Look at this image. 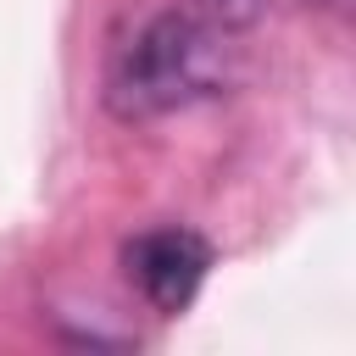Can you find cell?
Returning <instances> with one entry per match:
<instances>
[{
	"mask_svg": "<svg viewBox=\"0 0 356 356\" xmlns=\"http://www.w3.org/2000/svg\"><path fill=\"white\" fill-rule=\"evenodd\" d=\"M217 83H222L217 22L189 11H161L128 44H117L106 67V106L122 122H145V117H167L178 106L206 100Z\"/></svg>",
	"mask_w": 356,
	"mask_h": 356,
	"instance_id": "6da1fadb",
	"label": "cell"
},
{
	"mask_svg": "<svg viewBox=\"0 0 356 356\" xmlns=\"http://www.w3.org/2000/svg\"><path fill=\"white\" fill-rule=\"evenodd\" d=\"M206 267H211V245L195 234V228H150L139 239L122 245V273L128 284L167 317H178L200 284H206Z\"/></svg>",
	"mask_w": 356,
	"mask_h": 356,
	"instance_id": "7a4b0ae2",
	"label": "cell"
},
{
	"mask_svg": "<svg viewBox=\"0 0 356 356\" xmlns=\"http://www.w3.org/2000/svg\"><path fill=\"white\" fill-rule=\"evenodd\" d=\"M317 6H328V11H339V6H345V0H317Z\"/></svg>",
	"mask_w": 356,
	"mask_h": 356,
	"instance_id": "3957f363",
	"label": "cell"
}]
</instances>
